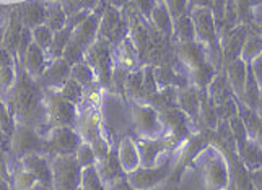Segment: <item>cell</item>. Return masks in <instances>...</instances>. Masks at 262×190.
<instances>
[{"label": "cell", "instance_id": "obj_6", "mask_svg": "<svg viewBox=\"0 0 262 190\" xmlns=\"http://www.w3.org/2000/svg\"><path fill=\"white\" fill-rule=\"evenodd\" d=\"M98 38L106 39L114 48H117L125 38H127V20H125L116 8H113L111 4H106L104 7Z\"/></svg>", "mask_w": 262, "mask_h": 190}, {"label": "cell", "instance_id": "obj_25", "mask_svg": "<svg viewBox=\"0 0 262 190\" xmlns=\"http://www.w3.org/2000/svg\"><path fill=\"white\" fill-rule=\"evenodd\" d=\"M72 31L70 28H66L56 33V36H54V42H52V48L49 49L48 52V57H51L52 60H57V59H64V52L69 46V42L72 39Z\"/></svg>", "mask_w": 262, "mask_h": 190}, {"label": "cell", "instance_id": "obj_3", "mask_svg": "<svg viewBox=\"0 0 262 190\" xmlns=\"http://www.w3.org/2000/svg\"><path fill=\"white\" fill-rule=\"evenodd\" d=\"M111 44L106 39L98 38L96 42L90 48L85 54V62L90 67L93 68L96 80L99 81V85L111 88L113 81V67H111Z\"/></svg>", "mask_w": 262, "mask_h": 190}, {"label": "cell", "instance_id": "obj_35", "mask_svg": "<svg viewBox=\"0 0 262 190\" xmlns=\"http://www.w3.org/2000/svg\"><path fill=\"white\" fill-rule=\"evenodd\" d=\"M243 39H245V30L238 28L234 31V34L230 38L227 49H225V57H227V62H234L236 60V56L239 54L241 48H243Z\"/></svg>", "mask_w": 262, "mask_h": 190}, {"label": "cell", "instance_id": "obj_12", "mask_svg": "<svg viewBox=\"0 0 262 190\" xmlns=\"http://www.w3.org/2000/svg\"><path fill=\"white\" fill-rule=\"evenodd\" d=\"M25 25L21 21V16L18 13V10L12 15L10 21H8L5 34H4V49L8 51L12 56L18 57V49H20V42H21V36H23Z\"/></svg>", "mask_w": 262, "mask_h": 190}, {"label": "cell", "instance_id": "obj_21", "mask_svg": "<svg viewBox=\"0 0 262 190\" xmlns=\"http://www.w3.org/2000/svg\"><path fill=\"white\" fill-rule=\"evenodd\" d=\"M205 179L210 188L219 190L227 185V174H225V168L219 161H212L205 168Z\"/></svg>", "mask_w": 262, "mask_h": 190}, {"label": "cell", "instance_id": "obj_16", "mask_svg": "<svg viewBox=\"0 0 262 190\" xmlns=\"http://www.w3.org/2000/svg\"><path fill=\"white\" fill-rule=\"evenodd\" d=\"M18 13L21 16L23 25L30 30H36L38 26L46 25L48 8L42 4H38V2L23 4L20 10H18Z\"/></svg>", "mask_w": 262, "mask_h": 190}, {"label": "cell", "instance_id": "obj_42", "mask_svg": "<svg viewBox=\"0 0 262 190\" xmlns=\"http://www.w3.org/2000/svg\"><path fill=\"white\" fill-rule=\"evenodd\" d=\"M80 190H82V188H80Z\"/></svg>", "mask_w": 262, "mask_h": 190}, {"label": "cell", "instance_id": "obj_15", "mask_svg": "<svg viewBox=\"0 0 262 190\" xmlns=\"http://www.w3.org/2000/svg\"><path fill=\"white\" fill-rule=\"evenodd\" d=\"M98 169V174L101 177L103 184L104 185H116L121 182V174H122V164H121V159H119V153L117 151H111L110 156H107L104 161H99V168Z\"/></svg>", "mask_w": 262, "mask_h": 190}, {"label": "cell", "instance_id": "obj_28", "mask_svg": "<svg viewBox=\"0 0 262 190\" xmlns=\"http://www.w3.org/2000/svg\"><path fill=\"white\" fill-rule=\"evenodd\" d=\"M15 57L10 52L5 51L2 52V83H4V91L7 93L12 86H15Z\"/></svg>", "mask_w": 262, "mask_h": 190}, {"label": "cell", "instance_id": "obj_5", "mask_svg": "<svg viewBox=\"0 0 262 190\" xmlns=\"http://www.w3.org/2000/svg\"><path fill=\"white\" fill-rule=\"evenodd\" d=\"M48 155H77L78 148L82 147V135L77 133L70 127H54L46 135Z\"/></svg>", "mask_w": 262, "mask_h": 190}, {"label": "cell", "instance_id": "obj_24", "mask_svg": "<svg viewBox=\"0 0 262 190\" xmlns=\"http://www.w3.org/2000/svg\"><path fill=\"white\" fill-rule=\"evenodd\" d=\"M46 26H49L54 31V34L62 31L67 26V15L64 12V8H62V4H49Z\"/></svg>", "mask_w": 262, "mask_h": 190}, {"label": "cell", "instance_id": "obj_4", "mask_svg": "<svg viewBox=\"0 0 262 190\" xmlns=\"http://www.w3.org/2000/svg\"><path fill=\"white\" fill-rule=\"evenodd\" d=\"M12 147H13V155L21 159L31 155H48L46 138L39 137V133L28 125L18 124L15 127Z\"/></svg>", "mask_w": 262, "mask_h": 190}, {"label": "cell", "instance_id": "obj_23", "mask_svg": "<svg viewBox=\"0 0 262 190\" xmlns=\"http://www.w3.org/2000/svg\"><path fill=\"white\" fill-rule=\"evenodd\" d=\"M116 49H117V60H119L117 67L130 70L132 65L135 63V56H137V51H135L134 41L130 38H125Z\"/></svg>", "mask_w": 262, "mask_h": 190}, {"label": "cell", "instance_id": "obj_29", "mask_svg": "<svg viewBox=\"0 0 262 190\" xmlns=\"http://www.w3.org/2000/svg\"><path fill=\"white\" fill-rule=\"evenodd\" d=\"M245 72H246V65H245V62H241V60H234L228 67V77H230L231 85L241 96H243V91H245V83H246Z\"/></svg>", "mask_w": 262, "mask_h": 190}, {"label": "cell", "instance_id": "obj_32", "mask_svg": "<svg viewBox=\"0 0 262 190\" xmlns=\"http://www.w3.org/2000/svg\"><path fill=\"white\" fill-rule=\"evenodd\" d=\"M54 36L56 34H54V31L49 28V26L42 25V26H38L36 30H33V42L48 54L49 49L52 48Z\"/></svg>", "mask_w": 262, "mask_h": 190}, {"label": "cell", "instance_id": "obj_26", "mask_svg": "<svg viewBox=\"0 0 262 190\" xmlns=\"http://www.w3.org/2000/svg\"><path fill=\"white\" fill-rule=\"evenodd\" d=\"M72 80H75L77 83H80L83 88H92L93 81L96 80V75L93 68L88 65L86 62H80L77 65L72 67Z\"/></svg>", "mask_w": 262, "mask_h": 190}, {"label": "cell", "instance_id": "obj_1", "mask_svg": "<svg viewBox=\"0 0 262 190\" xmlns=\"http://www.w3.org/2000/svg\"><path fill=\"white\" fill-rule=\"evenodd\" d=\"M12 115L20 125L38 127L44 121H49L48 99L44 88L33 80L26 70L18 72L16 85L12 91Z\"/></svg>", "mask_w": 262, "mask_h": 190}, {"label": "cell", "instance_id": "obj_41", "mask_svg": "<svg viewBox=\"0 0 262 190\" xmlns=\"http://www.w3.org/2000/svg\"><path fill=\"white\" fill-rule=\"evenodd\" d=\"M254 140H256V143L259 145V147L262 148V122H260L259 129H257V132H256V137H254Z\"/></svg>", "mask_w": 262, "mask_h": 190}, {"label": "cell", "instance_id": "obj_13", "mask_svg": "<svg viewBox=\"0 0 262 190\" xmlns=\"http://www.w3.org/2000/svg\"><path fill=\"white\" fill-rule=\"evenodd\" d=\"M46 59H48V54L33 42L28 49V52H26V56H25L23 68L26 70V74H28L33 80H38L44 72H46V68L49 67Z\"/></svg>", "mask_w": 262, "mask_h": 190}, {"label": "cell", "instance_id": "obj_8", "mask_svg": "<svg viewBox=\"0 0 262 190\" xmlns=\"http://www.w3.org/2000/svg\"><path fill=\"white\" fill-rule=\"evenodd\" d=\"M72 78V65L66 59H57L49 63L46 72L36 80L38 83L52 93H60L67 81Z\"/></svg>", "mask_w": 262, "mask_h": 190}, {"label": "cell", "instance_id": "obj_31", "mask_svg": "<svg viewBox=\"0 0 262 190\" xmlns=\"http://www.w3.org/2000/svg\"><path fill=\"white\" fill-rule=\"evenodd\" d=\"M173 28H174V34L181 39L183 44L191 42L194 39L195 26H194V21L191 20V18H187V16L178 18V20H174Z\"/></svg>", "mask_w": 262, "mask_h": 190}, {"label": "cell", "instance_id": "obj_20", "mask_svg": "<svg viewBox=\"0 0 262 190\" xmlns=\"http://www.w3.org/2000/svg\"><path fill=\"white\" fill-rule=\"evenodd\" d=\"M119 159H121V164L122 169L125 173H130V171H135L139 166V151H135V147L130 138H124L121 143V151H119Z\"/></svg>", "mask_w": 262, "mask_h": 190}, {"label": "cell", "instance_id": "obj_30", "mask_svg": "<svg viewBox=\"0 0 262 190\" xmlns=\"http://www.w3.org/2000/svg\"><path fill=\"white\" fill-rule=\"evenodd\" d=\"M153 78L157 81V86L160 89H166L176 85L178 75L173 72V68L168 65H160V67H153Z\"/></svg>", "mask_w": 262, "mask_h": 190}, {"label": "cell", "instance_id": "obj_19", "mask_svg": "<svg viewBox=\"0 0 262 190\" xmlns=\"http://www.w3.org/2000/svg\"><path fill=\"white\" fill-rule=\"evenodd\" d=\"M178 103L184 109L187 117H191L192 121H197L199 112H201V109H199L201 99H199V91L195 88H184L183 91L178 94Z\"/></svg>", "mask_w": 262, "mask_h": 190}, {"label": "cell", "instance_id": "obj_10", "mask_svg": "<svg viewBox=\"0 0 262 190\" xmlns=\"http://www.w3.org/2000/svg\"><path fill=\"white\" fill-rule=\"evenodd\" d=\"M176 140H139L137 150L142 161V166L153 168L157 164V158L161 151L173 150L176 147Z\"/></svg>", "mask_w": 262, "mask_h": 190}, {"label": "cell", "instance_id": "obj_39", "mask_svg": "<svg viewBox=\"0 0 262 190\" xmlns=\"http://www.w3.org/2000/svg\"><path fill=\"white\" fill-rule=\"evenodd\" d=\"M169 8H168V12L169 15H173L174 16V20H178V18H183L184 16V12H186V2H169L166 4Z\"/></svg>", "mask_w": 262, "mask_h": 190}, {"label": "cell", "instance_id": "obj_17", "mask_svg": "<svg viewBox=\"0 0 262 190\" xmlns=\"http://www.w3.org/2000/svg\"><path fill=\"white\" fill-rule=\"evenodd\" d=\"M194 26L195 33L201 36L202 39L212 42L215 38V26H213V16L209 8H199L194 12Z\"/></svg>", "mask_w": 262, "mask_h": 190}, {"label": "cell", "instance_id": "obj_18", "mask_svg": "<svg viewBox=\"0 0 262 190\" xmlns=\"http://www.w3.org/2000/svg\"><path fill=\"white\" fill-rule=\"evenodd\" d=\"M143 81H145V70L134 72L129 75L127 81H125L124 91L127 98L134 103H139L145 99V89H143Z\"/></svg>", "mask_w": 262, "mask_h": 190}, {"label": "cell", "instance_id": "obj_37", "mask_svg": "<svg viewBox=\"0 0 262 190\" xmlns=\"http://www.w3.org/2000/svg\"><path fill=\"white\" fill-rule=\"evenodd\" d=\"M262 54V36L257 33H251L245 46V59H254Z\"/></svg>", "mask_w": 262, "mask_h": 190}, {"label": "cell", "instance_id": "obj_7", "mask_svg": "<svg viewBox=\"0 0 262 190\" xmlns=\"http://www.w3.org/2000/svg\"><path fill=\"white\" fill-rule=\"evenodd\" d=\"M48 111H49V124L54 127H74L78 121L77 106L62 96L60 93L46 91Z\"/></svg>", "mask_w": 262, "mask_h": 190}, {"label": "cell", "instance_id": "obj_9", "mask_svg": "<svg viewBox=\"0 0 262 190\" xmlns=\"http://www.w3.org/2000/svg\"><path fill=\"white\" fill-rule=\"evenodd\" d=\"M132 111H134L135 125H137V129L142 135H145V137H155V135H158L161 122L155 107H151L148 104L134 103Z\"/></svg>", "mask_w": 262, "mask_h": 190}, {"label": "cell", "instance_id": "obj_40", "mask_svg": "<svg viewBox=\"0 0 262 190\" xmlns=\"http://www.w3.org/2000/svg\"><path fill=\"white\" fill-rule=\"evenodd\" d=\"M252 184H254V187L257 190H262V168L252 174Z\"/></svg>", "mask_w": 262, "mask_h": 190}, {"label": "cell", "instance_id": "obj_38", "mask_svg": "<svg viewBox=\"0 0 262 190\" xmlns=\"http://www.w3.org/2000/svg\"><path fill=\"white\" fill-rule=\"evenodd\" d=\"M36 182H38L36 177L31 173H28L26 169H21L20 173H16L13 176V188L15 190H31Z\"/></svg>", "mask_w": 262, "mask_h": 190}, {"label": "cell", "instance_id": "obj_22", "mask_svg": "<svg viewBox=\"0 0 262 190\" xmlns=\"http://www.w3.org/2000/svg\"><path fill=\"white\" fill-rule=\"evenodd\" d=\"M239 151H241V159L246 168L249 169L262 168V148L256 143V140L246 143Z\"/></svg>", "mask_w": 262, "mask_h": 190}, {"label": "cell", "instance_id": "obj_34", "mask_svg": "<svg viewBox=\"0 0 262 190\" xmlns=\"http://www.w3.org/2000/svg\"><path fill=\"white\" fill-rule=\"evenodd\" d=\"M82 190H106L101 177H99V174H98V169L95 166L83 169Z\"/></svg>", "mask_w": 262, "mask_h": 190}, {"label": "cell", "instance_id": "obj_27", "mask_svg": "<svg viewBox=\"0 0 262 190\" xmlns=\"http://www.w3.org/2000/svg\"><path fill=\"white\" fill-rule=\"evenodd\" d=\"M153 21H155L157 30L161 34H166L169 36L173 33V23H171V16L168 8H165L161 4H155V8H153V13H151Z\"/></svg>", "mask_w": 262, "mask_h": 190}, {"label": "cell", "instance_id": "obj_14", "mask_svg": "<svg viewBox=\"0 0 262 190\" xmlns=\"http://www.w3.org/2000/svg\"><path fill=\"white\" fill-rule=\"evenodd\" d=\"M168 176V166H161L160 169H153V168H145V169H139L135 171L134 174L129 176V184L134 188H148L157 185L161 180H165Z\"/></svg>", "mask_w": 262, "mask_h": 190}, {"label": "cell", "instance_id": "obj_33", "mask_svg": "<svg viewBox=\"0 0 262 190\" xmlns=\"http://www.w3.org/2000/svg\"><path fill=\"white\" fill-rule=\"evenodd\" d=\"M60 94L64 96L67 101H70L72 104H78V103H83V99H85V89L83 86L77 83L75 80H69L66 86L62 88V91Z\"/></svg>", "mask_w": 262, "mask_h": 190}, {"label": "cell", "instance_id": "obj_11", "mask_svg": "<svg viewBox=\"0 0 262 190\" xmlns=\"http://www.w3.org/2000/svg\"><path fill=\"white\" fill-rule=\"evenodd\" d=\"M21 168L31 173L38 182H41L44 187H54L52 180V168L48 162V159L41 155H31L21 159Z\"/></svg>", "mask_w": 262, "mask_h": 190}, {"label": "cell", "instance_id": "obj_36", "mask_svg": "<svg viewBox=\"0 0 262 190\" xmlns=\"http://www.w3.org/2000/svg\"><path fill=\"white\" fill-rule=\"evenodd\" d=\"M77 159H78V162H80V166H82L83 169L85 168H92V166H95V162L98 161V158H96V153H95V150H93V147L90 143H82V147L78 148V151H77Z\"/></svg>", "mask_w": 262, "mask_h": 190}, {"label": "cell", "instance_id": "obj_2", "mask_svg": "<svg viewBox=\"0 0 262 190\" xmlns=\"http://www.w3.org/2000/svg\"><path fill=\"white\" fill-rule=\"evenodd\" d=\"M52 180L56 190H80L83 171L75 155L54 156L52 162Z\"/></svg>", "mask_w": 262, "mask_h": 190}]
</instances>
